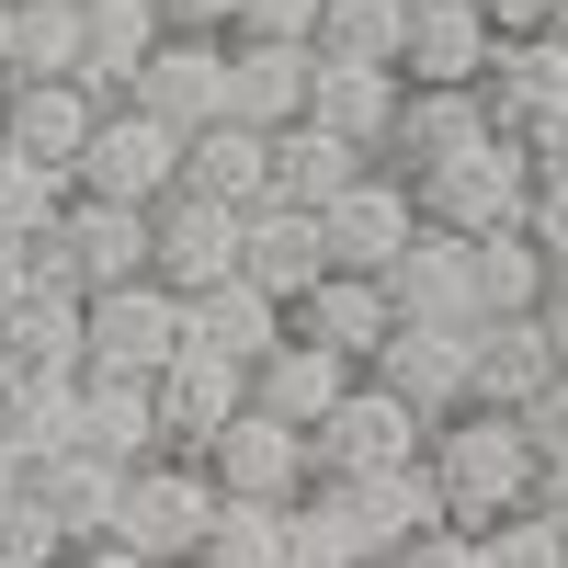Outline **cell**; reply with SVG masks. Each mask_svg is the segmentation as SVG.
<instances>
[{"instance_id":"obj_18","label":"cell","mask_w":568,"mask_h":568,"mask_svg":"<svg viewBox=\"0 0 568 568\" xmlns=\"http://www.w3.org/2000/svg\"><path fill=\"white\" fill-rule=\"evenodd\" d=\"M0 364H12V375H80L91 364V296L45 273L34 296L0 318Z\"/></svg>"},{"instance_id":"obj_46","label":"cell","mask_w":568,"mask_h":568,"mask_svg":"<svg viewBox=\"0 0 568 568\" xmlns=\"http://www.w3.org/2000/svg\"><path fill=\"white\" fill-rule=\"evenodd\" d=\"M45 284V262H34V240H0V318H12L23 296Z\"/></svg>"},{"instance_id":"obj_41","label":"cell","mask_w":568,"mask_h":568,"mask_svg":"<svg viewBox=\"0 0 568 568\" xmlns=\"http://www.w3.org/2000/svg\"><path fill=\"white\" fill-rule=\"evenodd\" d=\"M80 535L58 524V500H45V489H23L12 511H0V568H58Z\"/></svg>"},{"instance_id":"obj_36","label":"cell","mask_w":568,"mask_h":568,"mask_svg":"<svg viewBox=\"0 0 568 568\" xmlns=\"http://www.w3.org/2000/svg\"><path fill=\"white\" fill-rule=\"evenodd\" d=\"M284 568H375L364 535H353V511L329 500L318 478H307V500H284Z\"/></svg>"},{"instance_id":"obj_55","label":"cell","mask_w":568,"mask_h":568,"mask_svg":"<svg viewBox=\"0 0 568 568\" xmlns=\"http://www.w3.org/2000/svg\"><path fill=\"white\" fill-rule=\"evenodd\" d=\"M0 125H12V69H0Z\"/></svg>"},{"instance_id":"obj_23","label":"cell","mask_w":568,"mask_h":568,"mask_svg":"<svg viewBox=\"0 0 568 568\" xmlns=\"http://www.w3.org/2000/svg\"><path fill=\"white\" fill-rule=\"evenodd\" d=\"M478 91H489V125H500V136H524L535 114L568 103V34H557V23H546V34H500V58H489Z\"/></svg>"},{"instance_id":"obj_22","label":"cell","mask_w":568,"mask_h":568,"mask_svg":"<svg viewBox=\"0 0 568 568\" xmlns=\"http://www.w3.org/2000/svg\"><path fill=\"white\" fill-rule=\"evenodd\" d=\"M489 58H500V23L478 0H409L398 80H489Z\"/></svg>"},{"instance_id":"obj_43","label":"cell","mask_w":568,"mask_h":568,"mask_svg":"<svg viewBox=\"0 0 568 568\" xmlns=\"http://www.w3.org/2000/svg\"><path fill=\"white\" fill-rule=\"evenodd\" d=\"M240 34H284V45H318V0H251Z\"/></svg>"},{"instance_id":"obj_52","label":"cell","mask_w":568,"mask_h":568,"mask_svg":"<svg viewBox=\"0 0 568 568\" xmlns=\"http://www.w3.org/2000/svg\"><path fill=\"white\" fill-rule=\"evenodd\" d=\"M535 500L557 511V535H568V455H546V478H535Z\"/></svg>"},{"instance_id":"obj_2","label":"cell","mask_w":568,"mask_h":568,"mask_svg":"<svg viewBox=\"0 0 568 568\" xmlns=\"http://www.w3.org/2000/svg\"><path fill=\"white\" fill-rule=\"evenodd\" d=\"M420 216H433V227H455V240L524 227V216H535V149L489 125L478 149H455V160H433V171H420Z\"/></svg>"},{"instance_id":"obj_20","label":"cell","mask_w":568,"mask_h":568,"mask_svg":"<svg viewBox=\"0 0 568 568\" xmlns=\"http://www.w3.org/2000/svg\"><path fill=\"white\" fill-rule=\"evenodd\" d=\"M103 103H114V91H91V80H12V125H0V136L80 182V149H91V125H103Z\"/></svg>"},{"instance_id":"obj_6","label":"cell","mask_w":568,"mask_h":568,"mask_svg":"<svg viewBox=\"0 0 568 568\" xmlns=\"http://www.w3.org/2000/svg\"><path fill=\"white\" fill-rule=\"evenodd\" d=\"M80 194H114V205L182 194V125L149 114L136 91H125V103H103V125H91V149H80Z\"/></svg>"},{"instance_id":"obj_16","label":"cell","mask_w":568,"mask_h":568,"mask_svg":"<svg viewBox=\"0 0 568 568\" xmlns=\"http://www.w3.org/2000/svg\"><path fill=\"white\" fill-rule=\"evenodd\" d=\"M240 273L262 284V296H284V307H296L307 284L329 273V227H318V205H284V194H262V205L240 216Z\"/></svg>"},{"instance_id":"obj_50","label":"cell","mask_w":568,"mask_h":568,"mask_svg":"<svg viewBox=\"0 0 568 568\" xmlns=\"http://www.w3.org/2000/svg\"><path fill=\"white\" fill-rule=\"evenodd\" d=\"M478 12H489L500 34H546V23H557V0H478Z\"/></svg>"},{"instance_id":"obj_33","label":"cell","mask_w":568,"mask_h":568,"mask_svg":"<svg viewBox=\"0 0 568 568\" xmlns=\"http://www.w3.org/2000/svg\"><path fill=\"white\" fill-rule=\"evenodd\" d=\"M160 34H171V12H160V0H91V58H80V80H91V91H114V103H125Z\"/></svg>"},{"instance_id":"obj_27","label":"cell","mask_w":568,"mask_h":568,"mask_svg":"<svg viewBox=\"0 0 568 568\" xmlns=\"http://www.w3.org/2000/svg\"><path fill=\"white\" fill-rule=\"evenodd\" d=\"M353 171H375V149H364V136L318 125V114L273 125V194H284V205H329V194H342Z\"/></svg>"},{"instance_id":"obj_40","label":"cell","mask_w":568,"mask_h":568,"mask_svg":"<svg viewBox=\"0 0 568 568\" xmlns=\"http://www.w3.org/2000/svg\"><path fill=\"white\" fill-rule=\"evenodd\" d=\"M478 557L489 568H568V535H557L546 500H524V511H500V524H478Z\"/></svg>"},{"instance_id":"obj_9","label":"cell","mask_w":568,"mask_h":568,"mask_svg":"<svg viewBox=\"0 0 568 568\" xmlns=\"http://www.w3.org/2000/svg\"><path fill=\"white\" fill-rule=\"evenodd\" d=\"M364 375H387V387L409 398V409H466L478 398V318H398L387 329V353H375Z\"/></svg>"},{"instance_id":"obj_51","label":"cell","mask_w":568,"mask_h":568,"mask_svg":"<svg viewBox=\"0 0 568 568\" xmlns=\"http://www.w3.org/2000/svg\"><path fill=\"white\" fill-rule=\"evenodd\" d=\"M23 489H34V455H23V444H12V433H0V511H12V500H23Z\"/></svg>"},{"instance_id":"obj_34","label":"cell","mask_w":568,"mask_h":568,"mask_svg":"<svg viewBox=\"0 0 568 568\" xmlns=\"http://www.w3.org/2000/svg\"><path fill=\"white\" fill-rule=\"evenodd\" d=\"M91 0H12V80H80Z\"/></svg>"},{"instance_id":"obj_31","label":"cell","mask_w":568,"mask_h":568,"mask_svg":"<svg viewBox=\"0 0 568 568\" xmlns=\"http://www.w3.org/2000/svg\"><path fill=\"white\" fill-rule=\"evenodd\" d=\"M194 342H216L227 364H262V353H284V296H262L251 273L205 284V296H194Z\"/></svg>"},{"instance_id":"obj_38","label":"cell","mask_w":568,"mask_h":568,"mask_svg":"<svg viewBox=\"0 0 568 568\" xmlns=\"http://www.w3.org/2000/svg\"><path fill=\"white\" fill-rule=\"evenodd\" d=\"M58 205H69V171H45L34 149H12V136H0V240H45V227H58Z\"/></svg>"},{"instance_id":"obj_15","label":"cell","mask_w":568,"mask_h":568,"mask_svg":"<svg viewBox=\"0 0 568 568\" xmlns=\"http://www.w3.org/2000/svg\"><path fill=\"white\" fill-rule=\"evenodd\" d=\"M136 103H149V114H171L182 136H194V125H216V114H227V34L171 23V34L149 45V69H136Z\"/></svg>"},{"instance_id":"obj_3","label":"cell","mask_w":568,"mask_h":568,"mask_svg":"<svg viewBox=\"0 0 568 568\" xmlns=\"http://www.w3.org/2000/svg\"><path fill=\"white\" fill-rule=\"evenodd\" d=\"M216 466L205 455H149V466H125V546H149L160 568H194L205 557V524H216Z\"/></svg>"},{"instance_id":"obj_19","label":"cell","mask_w":568,"mask_h":568,"mask_svg":"<svg viewBox=\"0 0 568 568\" xmlns=\"http://www.w3.org/2000/svg\"><path fill=\"white\" fill-rule=\"evenodd\" d=\"M329 500L353 511V535H364V557H387V546H409L420 524H444V489H433V466H375V478H318Z\"/></svg>"},{"instance_id":"obj_44","label":"cell","mask_w":568,"mask_h":568,"mask_svg":"<svg viewBox=\"0 0 568 568\" xmlns=\"http://www.w3.org/2000/svg\"><path fill=\"white\" fill-rule=\"evenodd\" d=\"M535 240H546V262H568V171H535Z\"/></svg>"},{"instance_id":"obj_7","label":"cell","mask_w":568,"mask_h":568,"mask_svg":"<svg viewBox=\"0 0 568 568\" xmlns=\"http://www.w3.org/2000/svg\"><path fill=\"white\" fill-rule=\"evenodd\" d=\"M318 227H329V262H342V273H387L433 216H420V182H409V171L375 160V171H353L342 194L318 205Z\"/></svg>"},{"instance_id":"obj_54","label":"cell","mask_w":568,"mask_h":568,"mask_svg":"<svg viewBox=\"0 0 568 568\" xmlns=\"http://www.w3.org/2000/svg\"><path fill=\"white\" fill-rule=\"evenodd\" d=\"M0 69H12V0H0Z\"/></svg>"},{"instance_id":"obj_58","label":"cell","mask_w":568,"mask_h":568,"mask_svg":"<svg viewBox=\"0 0 568 568\" xmlns=\"http://www.w3.org/2000/svg\"><path fill=\"white\" fill-rule=\"evenodd\" d=\"M194 568H205V557H194Z\"/></svg>"},{"instance_id":"obj_11","label":"cell","mask_w":568,"mask_h":568,"mask_svg":"<svg viewBox=\"0 0 568 568\" xmlns=\"http://www.w3.org/2000/svg\"><path fill=\"white\" fill-rule=\"evenodd\" d=\"M240 409H251V364H227L216 342H182L160 364V433H171V455H216V433Z\"/></svg>"},{"instance_id":"obj_53","label":"cell","mask_w":568,"mask_h":568,"mask_svg":"<svg viewBox=\"0 0 568 568\" xmlns=\"http://www.w3.org/2000/svg\"><path fill=\"white\" fill-rule=\"evenodd\" d=\"M546 329H557V353H568V262H557V284H546Z\"/></svg>"},{"instance_id":"obj_26","label":"cell","mask_w":568,"mask_h":568,"mask_svg":"<svg viewBox=\"0 0 568 568\" xmlns=\"http://www.w3.org/2000/svg\"><path fill=\"white\" fill-rule=\"evenodd\" d=\"M557 364H568V353H557L546 307H511V318H478V398H489V409H535V387H546Z\"/></svg>"},{"instance_id":"obj_32","label":"cell","mask_w":568,"mask_h":568,"mask_svg":"<svg viewBox=\"0 0 568 568\" xmlns=\"http://www.w3.org/2000/svg\"><path fill=\"white\" fill-rule=\"evenodd\" d=\"M466 273H478V318L546 307V284H557V262H546L535 227H489V240H466Z\"/></svg>"},{"instance_id":"obj_35","label":"cell","mask_w":568,"mask_h":568,"mask_svg":"<svg viewBox=\"0 0 568 568\" xmlns=\"http://www.w3.org/2000/svg\"><path fill=\"white\" fill-rule=\"evenodd\" d=\"M0 433H12L34 466L69 455L80 444V375H12V387H0Z\"/></svg>"},{"instance_id":"obj_47","label":"cell","mask_w":568,"mask_h":568,"mask_svg":"<svg viewBox=\"0 0 568 568\" xmlns=\"http://www.w3.org/2000/svg\"><path fill=\"white\" fill-rule=\"evenodd\" d=\"M58 568H160L149 546H125V535H91V546H69Z\"/></svg>"},{"instance_id":"obj_48","label":"cell","mask_w":568,"mask_h":568,"mask_svg":"<svg viewBox=\"0 0 568 568\" xmlns=\"http://www.w3.org/2000/svg\"><path fill=\"white\" fill-rule=\"evenodd\" d=\"M160 12H171V23H194V34H240L251 0H160Z\"/></svg>"},{"instance_id":"obj_21","label":"cell","mask_w":568,"mask_h":568,"mask_svg":"<svg viewBox=\"0 0 568 568\" xmlns=\"http://www.w3.org/2000/svg\"><path fill=\"white\" fill-rule=\"evenodd\" d=\"M307 80H318V45L227 34V114H251V125H296V114H307Z\"/></svg>"},{"instance_id":"obj_28","label":"cell","mask_w":568,"mask_h":568,"mask_svg":"<svg viewBox=\"0 0 568 568\" xmlns=\"http://www.w3.org/2000/svg\"><path fill=\"white\" fill-rule=\"evenodd\" d=\"M398 69L387 58H318V80H307V114L318 125H342V136H364V149H387V125H398Z\"/></svg>"},{"instance_id":"obj_42","label":"cell","mask_w":568,"mask_h":568,"mask_svg":"<svg viewBox=\"0 0 568 568\" xmlns=\"http://www.w3.org/2000/svg\"><path fill=\"white\" fill-rule=\"evenodd\" d=\"M375 568H489V557H478V535H466V524H420L409 546H387Z\"/></svg>"},{"instance_id":"obj_4","label":"cell","mask_w":568,"mask_h":568,"mask_svg":"<svg viewBox=\"0 0 568 568\" xmlns=\"http://www.w3.org/2000/svg\"><path fill=\"white\" fill-rule=\"evenodd\" d=\"M34 262L58 273V284H80V296L136 284V273H149V205H114V194H80V182H69V205L34 240Z\"/></svg>"},{"instance_id":"obj_29","label":"cell","mask_w":568,"mask_h":568,"mask_svg":"<svg viewBox=\"0 0 568 568\" xmlns=\"http://www.w3.org/2000/svg\"><path fill=\"white\" fill-rule=\"evenodd\" d=\"M387 296H398V318H478V273H466V240H455V227H420V240L387 262Z\"/></svg>"},{"instance_id":"obj_45","label":"cell","mask_w":568,"mask_h":568,"mask_svg":"<svg viewBox=\"0 0 568 568\" xmlns=\"http://www.w3.org/2000/svg\"><path fill=\"white\" fill-rule=\"evenodd\" d=\"M524 420H535V444H546V455H568V364L535 387V409H524Z\"/></svg>"},{"instance_id":"obj_39","label":"cell","mask_w":568,"mask_h":568,"mask_svg":"<svg viewBox=\"0 0 568 568\" xmlns=\"http://www.w3.org/2000/svg\"><path fill=\"white\" fill-rule=\"evenodd\" d=\"M205 568H284V500H216Z\"/></svg>"},{"instance_id":"obj_56","label":"cell","mask_w":568,"mask_h":568,"mask_svg":"<svg viewBox=\"0 0 568 568\" xmlns=\"http://www.w3.org/2000/svg\"><path fill=\"white\" fill-rule=\"evenodd\" d=\"M557 34H568V0H557Z\"/></svg>"},{"instance_id":"obj_24","label":"cell","mask_w":568,"mask_h":568,"mask_svg":"<svg viewBox=\"0 0 568 568\" xmlns=\"http://www.w3.org/2000/svg\"><path fill=\"white\" fill-rule=\"evenodd\" d=\"M182 182L216 194V205H262L273 194V125H251V114L194 125V136H182Z\"/></svg>"},{"instance_id":"obj_17","label":"cell","mask_w":568,"mask_h":568,"mask_svg":"<svg viewBox=\"0 0 568 568\" xmlns=\"http://www.w3.org/2000/svg\"><path fill=\"white\" fill-rule=\"evenodd\" d=\"M80 444H91V455H114V466H149V455H171V433H160V375L80 364Z\"/></svg>"},{"instance_id":"obj_1","label":"cell","mask_w":568,"mask_h":568,"mask_svg":"<svg viewBox=\"0 0 568 568\" xmlns=\"http://www.w3.org/2000/svg\"><path fill=\"white\" fill-rule=\"evenodd\" d=\"M420 466H433V489H444V524H500V511H524L535 478H546V444H535V420L524 409H489V398H466L433 420V444H420Z\"/></svg>"},{"instance_id":"obj_10","label":"cell","mask_w":568,"mask_h":568,"mask_svg":"<svg viewBox=\"0 0 568 568\" xmlns=\"http://www.w3.org/2000/svg\"><path fill=\"white\" fill-rule=\"evenodd\" d=\"M240 216H251V205H216V194H194V182L160 194V205H149V273L182 284V296L227 284V273H240Z\"/></svg>"},{"instance_id":"obj_49","label":"cell","mask_w":568,"mask_h":568,"mask_svg":"<svg viewBox=\"0 0 568 568\" xmlns=\"http://www.w3.org/2000/svg\"><path fill=\"white\" fill-rule=\"evenodd\" d=\"M524 149H535V171H568V103H557V114H535V125H524Z\"/></svg>"},{"instance_id":"obj_8","label":"cell","mask_w":568,"mask_h":568,"mask_svg":"<svg viewBox=\"0 0 568 568\" xmlns=\"http://www.w3.org/2000/svg\"><path fill=\"white\" fill-rule=\"evenodd\" d=\"M182 342H194V296L160 273H136V284H103L91 296V364H114V375H160Z\"/></svg>"},{"instance_id":"obj_5","label":"cell","mask_w":568,"mask_h":568,"mask_svg":"<svg viewBox=\"0 0 568 568\" xmlns=\"http://www.w3.org/2000/svg\"><path fill=\"white\" fill-rule=\"evenodd\" d=\"M420 444H433V409H409L387 375H353L342 387V409L307 433V455H318V478H375V466H409Z\"/></svg>"},{"instance_id":"obj_57","label":"cell","mask_w":568,"mask_h":568,"mask_svg":"<svg viewBox=\"0 0 568 568\" xmlns=\"http://www.w3.org/2000/svg\"><path fill=\"white\" fill-rule=\"evenodd\" d=\"M0 387H12V364H0Z\"/></svg>"},{"instance_id":"obj_25","label":"cell","mask_w":568,"mask_h":568,"mask_svg":"<svg viewBox=\"0 0 568 568\" xmlns=\"http://www.w3.org/2000/svg\"><path fill=\"white\" fill-rule=\"evenodd\" d=\"M353 375H364V364H342L329 342H296V329H284V353H262V364H251V409L307 420V433H318V420L342 409V387H353Z\"/></svg>"},{"instance_id":"obj_14","label":"cell","mask_w":568,"mask_h":568,"mask_svg":"<svg viewBox=\"0 0 568 568\" xmlns=\"http://www.w3.org/2000/svg\"><path fill=\"white\" fill-rule=\"evenodd\" d=\"M478 136H489V91H478V80H409V91H398V125H387V149H375V160L420 182L433 160L478 149Z\"/></svg>"},{"instance_id":"obj_12","label":"cell","mask_w":568,"mask_h":568,"mask_svg":"<svg viewBox=\"0 0 568 568\" xmlns=\"http://www.w3.org/2000/svg\"><path fill=\"white\" fill-rule=\"evenodd\" d=\"M216 489L227 500H307V478H318V455H307V420H273V409H240L216 433Z\"/></svg>"},{"instance_id":"obj_30","label":"cell","mask_w":568,"mask_h":568,"mask_svg":"<svg viewBox=\"0 0 568 568\" xmlns=\"http://www.w3.org/2000/svg\"><path fill=\"white\" fill-rule=\"evenodd\" d=\"M34 489L58 500V524H69L80 546L125 524V466H114V455H91V444H69V455H45V466H34Z\"/></svg>"},{"instance_id":"obj_37","label":"cell","mask_w":568,"mask_h":568,"mask_svg":"<svg viewBox=\"0 0 568 568\" xmlns=\"http://www.w3.org/2000/svg\"><path fill=\"white\" fill-rule=\"evenodd\" d=\"M409 45V0H318V58H387Z\"/></svg>"},{"instance_id":"obj_13","label":"cell","mask_w":568,"mask_h":568,"mask_svg":"<svg viewBox=\"0 0 568 568\" xmlns=\"http://www.w3.org/2000/svg\"><path fill=\"white\" fill-rule=\"evenodd\" d=\"M284 329H296V342H329L342 364H375L387 329H398V296H387V273H342V262H329L307 296L284 307Z\"/></svg>"}]
</instances>
